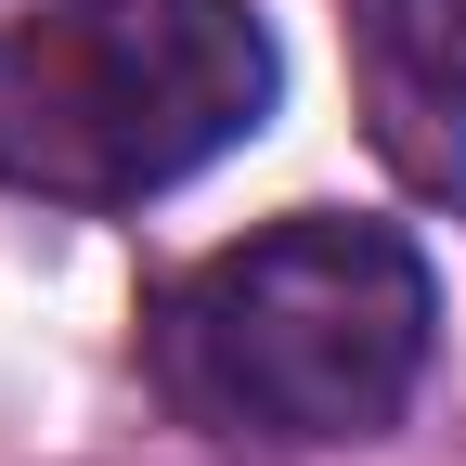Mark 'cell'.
Returning a JSON list of instances; mask_svg holds the SVG:
<instances>
[{"label": "cell", "mask_w": 466, "mask_h": 466, "mask_svg": "<svg viewBox=\"0 0 466 466\" xmlns=\"http://www.w3.org/2000/svg\"><path fill=\"white\" fill-rule=\"evenodd\" d=\"M441 363V272L401 220L285 208L247 247H208L143 324V376L182 428L324 453L389 441Z\"/></svg>", "instance_id": "obj_1"}, {"label": "cell", "mask_w": 466, "mask_h": 466, "mask_svg": "<svg viewBox=\"0 0 466 466\" xmlns=\"http://www.w3.org/2000/svg\"><path fill=\"white\" fill-rule=\"evenodd\" d=\"M285 52L247 0H39L0 26V182L39 208H143L259 143Z\"/></svg>", "instance_id": "obj_2"}, {"label": "cell", "mask_w": 466, "mask_h": 466, "mask_svg": "<svg viewBox=\"0 0 466 466\" xmlns=\"http://www.w3.org/2000/svg\"><path fill=\"white\" fill-rule=\"evenodd\" d=\"M350 14V78L363 130L401 195L466 208V0H337Z\"/></svg>", "instance_id": "obj_3"}]
</instances>
